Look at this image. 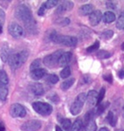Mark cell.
Masks as SVG:
<instances>
[{
	"label": "cell",
	"mask_w": 124,
	"mask_h": 131,
	"mask_svg": "<svg viewBox=\"0 0 124 131\" xmlns=\"http://www.w3.org/2000/svg\"><path fill=\"white\" fill-rule=\"evenodd\" d=\"M59 77L56 74H50L47 76V81L51 84H56L57 82H59Z\"/></svg>",
	"instance_id": "d590c367"
},
{
	"label": "cell",
	"mask_w": 124,
	"mask_h": 131,
	"mask_svg": "<svg viewBox=\"0 0 124 131\" xmlns=\"http://www.w3.org/2000/svg\"><path fill=\"white\" fill-rule=\"evenodd\" d=\"M46 7H45V5H41V7L39 8V10H38V15L39 16H43L44 14H45V12H46Z\"/></svg>",
	"instance_id": "b9f144b4"
},
{
	"label": "cell",
	"mask_w": 124,
	"mask_h": 131,
	"mask_svg": "<svg viewBox=\"0 0 124 131\" xmlns=\"http://www.w3.org/2000/svg\"><path fill=\"white\" fill-rule=\"evenodd\" d=\"M8 31H9L10 36H12L13 38H16V39H19V38H21L24 35V30H23V28L18 23L15 22H12L9 25V26H8Z\"/></svg>",
	"instance_id": "9c48e42d"
},
{
	"label": "cell",
	"mask_w": 124,
	"mask_h": 131,
	"mask_svg": "<svg viewBox=\"0 0 124 131\" xmlns=\"http://www.w3.org/2000/svg\"><path fill=\"white\" fill-rule=\"evenodd\" d=\"M74 81H75V80L73 79V78H71V79H68V80H66V81H65L64 82H62V84H61L62 90L66 91L67 89H69V88L73 85Z\"/></svg>",
	"instance_id": "7402d4cb"
},
{
	"label": "cell",
	"mask_w": 124,
	"mask_h": 131,
	"mask_svg": "<svg viewBox=\"0 0 124 131\" xmlns=\"http://www.w3.org/2000/svg\"><path fill=\"white\" fill-rule=\"evenodd\" d=\"M99 131H109V129H108V128H106V127H103V128H100V129H99Z\"/></svg>",
	"instance_id": "7dc6e473"
},
{
	"label": "cell",
	"mask_w": 124,
	"mask_h": 131,
	"mask_svg": "<svg viewBox=\"0 0 124 131\" xmlns=\"http://www.w3.org/2000/svg\"><path fill=\"white\" fill-rule=\"evenodd\" d=\"M71 75V69L69 67H66L62 69V71L60 72V77L62 79H66V78L69 77Z\"/></svg>",
	"instance_id": "d6a6232c"
},
{
	"label": "cell",
	"mask_w": 124,
	"mask_h": 131,
	"mask_svg": "<svg viewBox=\"0 0 124 131\" xmlns=\"http://www.w3.org/2000/svg\"><path fill=\"white\" fill-rule=\"evenodd\" d=\"M103 79L105 80V81H107L108 82H109V83H112L113 81V77L111 74H108V75H104L103 76Z\"/></svg>",
	"instance_id": "7bdbcfd3"
},
{
	"label": "cell",
	"mask_w": 124,
	"mask_h": 131,
	"mask_svg": "<svg viewBox=\"0 0 124 131\" xmlns=\"http://www.w3.org/2000/svg\"><path fill=\"white\" fill-rule=\"evenodd\" d=\"M41 126V122L38 121V120H31V121L24 122L21 125L20 129L22 131H38L40 129Z\"/></svg>",
	"instance_id": "ba28073f"
},
{
	"label": "cell",
	"mask_w": 124,
	"mask_h": 131,
	"mask_svg": "<svg viewBox=\"0 0 124 131\" xmlns=\"http://www.w3.org/2000/svg\"><path fill=\"white\" fill-rule=\"evenodd\" d=\"M96 129H97V125L94 120H92L85 125V131H96Z\"/></svg>",
	"instance_id": "484cf974"
},
{
	"label": "cell",
	"mask_w": 124,
	"mask_h": 131,
	"mask_svg": "<svg viewBox=\"0 0 124 131\" xmlns=\"http://www.w3.org/2000/svg\"><path fill=\"white\" fill-rule=\"evenodd\" d=\"M121 47H122V50H124V43L122 44V46H121Z\"/></svg>",
	"instance_id": "f907efd6"
},
{
	"label": "cell",
	"mask_w": 124,
	"mask_h": 131,
	"mask_svg": "<svg viewBox=\"0 0 124 131\" xmlns=\"http://www.w3.org/2000/svg\"><path fill=\"white\" fill-rule=\"evenodd\" d=\"M58 4L59 1H57V0H48V1H47L44 4V5H45L46 9H52V8L57 6Z\"/></svg>",
	"instance_id": "4dcf8cb0"
},
{
	"label": "cell",
	"mask_w": 124,
	"mask_h": 131,
	"mask_svg": "<svg viewBox=\"0 0 124 131\" xmlns=\"http://www.w3.org/2000/svg\"><path fill=\"white\" fill-rule=\"evenodd\" d=\"M119 77L121 79H124V70H121L119 72Z\"/></svg>",
	"instance_id": "f6af8a7d"
},
{
	"label": "cell",
	"mask_w": 124,
	"mask_h": 131,
	"mask_svg": "<svg viewBox=\"0 0 124 131\" xmlns=\"http://www.w3.org/2000/svg\"><path fill=\"white\" fill-rule=\"evenodd\" d=\"M0 84L7 86L9 84V78L5 70H0Z\"/></svg>",
	"instance_id": "ffe728a7"
},
{
	"label": "cell",
	"mask_w": 124,
	"mask_h": 131,
	"mask_svg": "<svg viewBox=\"0 0 124 131\" xmlns=\"http://www.w3.org/2000/svg\"><path fill=\"white\" fill-rule=\"evenodd\" d=\"M10 3V1H0V5H2V6L5 8H7V5Z\"/></svg>",
	"instance_id": "ee69618b"
},
{
	"label": "cell",
	"mask_w": 124,
	"mask_h": 131,
	"mask_svg": "<svg viewBox=\"0 0 124 131\" xmlns=\"http://www.w3.org/2000/svg\"><path fill=\"white\" fill-rule=\"evenodd\" d=\"M108 103H106V105L102 104V103H100V104H98L95 111H94V114H95L96 115H100L104 112L105 109H106V107L108 106Z\"/></svg>",
	"instance_id": "f546056e"
},
{
	"label": "cell",
	"mask_w": 124,
	"mask_h": 131,
	"mask_svg": "<svg viewBox=\"0 0 124 131\" xmlns=\"http://www.w3.org/2000/svg\"><path fill=\"white\" fill-rule=\"evenodd\" d=\"M28 56L29 53L26 50H23L19 52H17V53H13L10 55L9 60H8V64H9L10 68L16 70L25 64V62L28 59Z\"/></svg>",
	"instance_id": "6da1fadb"
},
{
	"label": "cell",
	"mask_w": 124,
	"mask_h": 131,
	"mask_svg": "<svg viewBox=\"0 0 124 131\" xmlns=\"http://www.w3.org/2000/svg\"><path fill=\"white\" fill-rule=\"evenodd\" d=\"M2 32H3V27L0 26V34H1Z\"/></svg>",
	"instance_id": "681fc988"
},
{
	"label": "cell",
	"mask_w": 124,
	"mask_h": 131,
	"mask_svg": "<svg viewBox=\"0 0 124 131\" xmlns=\"http://www.w3.org/2000/svg\"><path fill=\"white\" fill-rule=\"evenodd\" d=\"M63 53H64V52H63L62 50H58V51H56L55 52H53V53L46 56L43 60L44 64L49 67H53V66L59 61V60H60V58L61 57Z\"/></svg>",
	"instance_id": "8992f818"
},
{
	"label": "cell",
	"mask_w": 124,
	"mask_h": 131,
	"mask_svg": "<svg viewBox=\"0 0 124 131\" xmlns=\"http://www.w3.org/2000/svg\"><path fill=\"white\" fill-rule=\"evenodd\" d=\"M5 127L4 125V123L0 122V131H5Z\"/></svg>",
	"instance_id": "bcb514c9"
},
{
	"label": "cell",
	"mask_w": 124,
	"mask_h": 131,
	"mask_svg": "<svg viewBox=\"0 0 124 131\" xmlns=\"http://www.w3.org/2000/svg\"><path fill=\"white\" fill-rule=\"evenodd\" d=\"M15 17L18 19L23 21L25 24L33 19L30 8L26 5H20L17 6L15 9Z\"/></svg>",
	"instance_id": "3957f363"
},
{
	"label": "cell",
	"mask_w": 124,
	"mask_h": 131,
	"mask_svg": "<svg viewBox=\"0 0 124 131\" xmlns=\"http://www.w3.org/2000/svg\"><path fill=\"white\" fill-rule=\"evenodd\" d=\"M29 90L31 94H33L36 96H41L45 93L44 86L40 83H31L29 85Z\"/></svg>",
	"instance_id": "8fae6325"
},
{
	"label": "cell",
	"mask_w": 124,
	"mask_h": 131,
	"mask_svg": "<svg viewBox=\"0 0 124 131\" xmlns=\"http://www.w3.org/2000/svg\"><path fill=\"white\" fill-rule=\"evenodd\" d=\"M102 19L104 23L110 24V23L114 22L115 20V15L114 12H106L103 15H102Z\"/></svg>",
	"instance_id": "ac0fdd59"
},
{
	"label": "cell",
	"mask_w": 124,
	"mask_h": 131,
	"mask_svg": "<svg viewBox=\"0 0 124 131\" xmlns=\"http://www.w3.org/2000/svg\"><path fill=\"white\" fill-rule=\"evenodd\" d=\"M116 28L119 29V30L124 29V12H121L118 19L116 20Z\"/></svg>",
	"instance_id": "d4e9b609"
},
{
	"label": "cell",
	"mask_w": 124,
	"mask_h": 131,
	"mask_svg": "<svg viewBox=\"0 0 124 131\" xmlns=\"http://www.w3.org/2000/svg\"><path fill=\"white\" fill-rule=\"evenodd\" d=\"M60 123L62 125V128L65 130H69L70 128H72V122L69 119L66 118H63L62 120H60Z\"/></svg>",
	"instance_id": "4316f807"
},
{
	"label": "cell",
	"mask_w": 124,
	"mask_h": 131,
	"mask_svg": "<svg viewBox=\"0 0 124 131\" xmlns=\"http://www.w3.org/2000/svg\"><path fill=\"white\" fill-rule=\"evenodd\" d=\"M72 56H73V54L71 52H64L58 61L59 65H60V67H67V65L69 64V62L72 60Z\"/></svg>",
	"instance_id": "5bb4252c"
},
{
	"label": "cell",
	"mask_w": 124,
	"mask_h": 131,
	"mask_svg": "<svg viewBox=\"0 0 124 131\" xmlns=\"http://www.w3.org/2000/svg\"><path fill=\"white\" fill-rule=\"evenodd\" d=\"M86 101H87V94L85 93H81L80 94H78V96L70 107V111L73 115H77L81 113Z\"/></svg>",
	"instance_id": "277c9868"
},
{
	"label": "cell",
	"mask_w": 124,
	"mask_h": 131,
	"mask_svg": "<svg viewBox=\"0 0 124 131\" xmlns=\"http://www.w3.org/2000/svg\"><path fill=\"white\" fill-rule=\"evenodd\" d=\"M94 12V6L92 5H81V8L79 9V13L81 16H87V15H91Z\"/></svg>",
	"instance_id": "e0dca14e"
},
{
	"label": "cell",
	"mask_w": 124,
	"mask_h": 131,
	"mask_svg": "<svg viewBox=\"0 0 124 131\" xmlns=\"http://www.w3.org/2000/svg\"><path fill=\"white\" fill-rule=\"evenodd\" d=\"M48 98H49L50 100L54 103H58L59 101H60V98H59V96L56 94H52L51 95L48 97Z\"/></svg>",
	"instance_id": "ab89813d"
},
{
	"label": "cell",
	"mask_w": 124,
	"mask_h": 131,
	"mask_svg": "<svg viewBox=\"0 0 124 131\" xmlns=\"http://www.w3.org/2000/svg\"><path fill=\"white\" fill-rule=\"evenodd\" d=\"M94 110H89L87 114L85 115V117H84V121H83V125L84 124H87V122H89L90 121L94 120Z\"/></svg>",
	"instance_id": "83f0119b"
},
{
	"label": "cell",
	"mask_w": 124,
	"mask_h": 131,
	"mask_svg": "<svg viewBox=\"0 0 124 131\" xmlns=\"http://www.w3.org/2000/svg\"><path fill=\"white\" fill-rule=\"evenodd\" d=\"M40 65H41V60L37 59V60H34L31 62V64L30 66V69H31V71H34L36 69H39L40 68Z\"/></svg>",
	"instance_id": "1f68e13d"
},
{
	"label": "cell",
	"mask_w": 124,
	"mask_h": 131,
	"mask_svg": "<svg viewBox=\"0 0 124 131\" xmlns=\"http://www.w3.org/2000/svg\"><path fill=\"white\" fill-rule=\"evenodd\" d=\"M70 23V19L67 18H61V19H58L57 21V24L60 25H67Z\"/></svg>",
	"instance_id": "74e56055"
},
{
	"label": "cell",
	"mask_w": 124,
	"mask_h": 131,
	"mask_svg": "<svg viewBox=\"0 0 124 131\" xmlns=\"http://www.w3.org/2000/svg\"><path fill=\"white\" fill-rule=\"evenodd\" d=\"M113 35H114V31L112 30H107L102 33V38L104 39H110L113 37Z\"/></svg>",
	"instance_id": "e575fe53"
},
{
	"label": "cell",
	"mask_w": 124,
	"mask_h": 131,
	"mask_svg": "<svg viewBox=\"0 0 124 131\" xmlns=\"http://www.w3.org/2000/svg\"><path fill=\"white\" fill-rule=\"evenodd\" d=\"M82 127H83V122L81 120L78 119L72 125V131H81Z\"/></svg>",
	"instance_id": "f1b7e54d"
},
{
	"label": "cell",
	"mask_w": 124,
	"mask_h": 131,
	"mask_svg": "<svg viewBox=\"0 0 124 131\" xmlns=\"http://www.w3.org/2000/svg\"><path fill=\"white\" fill-rule=\"evenodd\" d=\"M116 4L115 3V2L113 1H108L107 2V7L108 8V9H111V10H115L116 9Z\"/></svg>",
	"instance_id": "60d3db41"
},
{
	"label": "cell",
	"mask_w": 124,
	"mask_h": 131,
	"mask_svg": "<svg viewBox=\"0 0 124 131\" xmlns=\"http://www.w3.org/2000/svg\"><path fill=\"white\" fill-rule=\"evenodd\" d=\"M99 47H100V42L98 40H96L93 45L90 46L89 47H87V52H95V51H97L99 49Z\"/></svg>",
	"instance_id": "836d02e7"
},
{
	"label": "cell",
	"mask_w": 124,
	"mask_h": 131,
	"mask_svg": "<svg viewBox=\"0 0 124 131\" xmlns=\"http://www.w3.org/2000/svg\"><path fill=\"white\" fill-rule=\"evenodd\" d=\"M98 100V94L95 90H90L87 94V101L89 106L94 107L97 104Z\"/></svg>",
	"instance_id": "9a60e30c"
},
{
	"label": "cell",
	"mask_w": 124,
	"mask_h": 131,
	"mask_svg": "<svg viewBox=\"0 0 124 131\" xmlns=\"http://www.w3.org/2000/svg\"><path fill=\"white\" fill-rule=\"evenodd\" d=\"M25 25H26V30L28 31H30V32H31V33L35 32V30L37 29V24H36V22H35L34 19L31 20L30 22L25 24Z\"/></svg>",
	"instance_id": "44dd1931"
},
{
	"label": "cell",
	"mask_w": 124,
	"mask_h": 131,
	"mask_svg": "<svg viewBox=\"0 0 124 131\" xmlns=\"http://www.w3.org/2000/svg\"><path fill=\"white\" fill-rule=\"evenodd\" d=\"M46 74H47V70L44 68H39L31 72V77L34 81H39L44 76H46Z\"/></svg>",
	"instance_id": "2e32d148"
},
{
	"label": "cell",
	"mask_w": 124,
	"mask_h": 131,
	"mask_svg": "<svg viewBox=\"0 0 124 131\" xmlns=\"http://www.w3.org/2000/svg\"><path fill=\"white\" fill-rule=\"evenodd\" d=\"M8 88L7 86L0 84V100L5 101L8 96Z\"/></svg>",
	"instance_id": "d6986e66"
},
{
	"label": "cell",
	"mask_w": 124,
	"mask_h": 131,
	"mask_svg": "<svg viewBox=\"0 0 124 131\" xmlns=\"http://www.w3.org/2000/svg\"><path fill=\"white\" fill-rule=\"evenodd\" d=\"M73 8V3L72 1H63L58 6L56 12L57 13H64L66 12L71 10Z\"/></svg>",
	"instance_id": "7c38bea8"
},
{
	"label": "cell",
	"mask_w": 124,
	"mask_h": 131,
	"mask_svg": "<svg viewBox=\"0 0 124 131\" xmlns=\"http://www.w3.org/2000/svg\"><path fill=\"white\" fill-rule=\"evenodd\" d=\"M56 131H62V128H60L59 126H56Z\"/></svg>",
	"instance_id": "c3c4849f"
},
{
	"label": "cell",
	"mask_w": 124,
	"mask_h": 131,
	"mask_svg": "<svg viewBox=\"0 0 124 131\" xmlns=\"http://www.w3.org/2000/svg\"><path fill=\"white\" fill-rule=\"evenodd\" d=\"M117 131H124V129H119V130H117Z\"/></svg>",
	"instance_id": "f5cc1de1"
},
{
	"label": "cell",
	"mask_w": 124,
	"mask_h": 131,
	"mask_svg": "<svg viewBox=\"0 0 124 131\" xmlns=\"http://www.w3.org/2000/svg\"><path fill=\"white\" fill-rule=\"evenodd\" d=\"M50 39L56 44H61L66 46H75L78 42V39L73 36L60 35L56 32H53L50 35Z\"/></svg>",
	"instance_id": "7a4b0ae2"
},
{
	"label": "cell",
	"mask_w": 124,
	"mask_h": 131,
	"mask_svg": "<svg viewBox=\"0 0 124 131\" xmlns=\"http://www.w3.org/2000/svg\"><path fill=\"white\" fill-rule=\"evenodd\" d=\"M12 50L7 43L4 44L0 48V58L3 62H7L9 58L12 55Z\"/></svg>",
	"instance_id": "30bf717a"
},
{
	"label": "cell",
	"mask_w": 124,
	"mask_h": 131,
	"mask_svg": "<svg viewBox=\"0 0 124 131\" xmlns=\"http://www.w3.org/2000/svg\"><path fill=\"white\" fill-rule=\"evenodd\" d=\"M108 121L109 122V124H110L112 127H115L116 125V122H117V118L115 115L114 114V112L112 111H109L108 114Z\"/></svg>",
	"instance_id": "603a6c76"
},
{
	"label": "cell",
	"mask_w": 124,
	"mask_h": 131,
	"mask_svg": "<svg viewBox=\"0 0 124 131\" xmlns=\"http://www.w3.org/2000/svg\"><path fill=\"white\" fill-rule=\"evenodd\" d=\"M10 115L14 118H22L26 115V110L24 106L15 103L10 107Z\"/></svg>",
	"instance_id": "52a82bcc"
},
{
	"label": "cell",
	"mask_w": 124,
	"mask_h": 131,
	"mask_svg": "<svg viewBox=\"0 0 124 131\" xmlns=\"http://www.w3.org/2000/svg\"><path fill=\"white\" fill-rule=\"evenodd\" d=\"M5 20V13L4 12V10H2L0 8V26H2L4 25Z\"/></svg>",
	"instance_id": "f35d334b"
},
{
	"label": "cell",
	"mask_w": 124,
	"mask_h": 131,
	"mask_svg": "<svg viewBox=\"0 0 124 131\" xmlns=\"http://www.w3.org/2000/svg\"><path fill=\"white\" fill-rule=\"evenodd\" d=\"M105 93H106V91H105V88H102V89H100V93H99V94H98L97 105H98V104H100V102H102V101H103L104 96H105Z\"/></svg>",
	"instance_id": "8d00e7d4"
},
{
	"label": "cell",
	"mask_w": 124,
	"mask_h": 131,
	"mask_svg": "<svg viewBox=\"0 0 124 131\" xmlns=\"http://www.w3.org/2000/svg\"><path fill=\"white\" fill-rule=\"evenodd\" d=\"M96 57L98 59H100V60H105V59H108L111 57V53L108 51H105V50H100L97 52L96 53Z\"/></svg>",
	"instance_id": "cb8c5ba5"
},
{
	"label": "cell",
	"mask_w": 124,
	"mask_h": 131,
	"mask_svg": "<svg viewBox=\"0 0 124 131\" xmlns=\"http://www.w3.org/2000/svg\"><path fill=\"white\" fill-rule=\"evenodd\" d=\"M122 111H123V116H124V106H123V108H122Z\"/></svg>",
	"instance_id": "816d5d0a"
},
{
	"label": "cell",
	"mask_w": 124,
	"mask_h": 131,
	"mask_svg": "<svg viewBox=\"0 0 124 131\" xmlns=\"http://www.w3.org/2000/svg\"><path fill=\"white\" fill-rule=\"evenodd\" d=\"M32 108L38 114L41 115H49L52 112V107L48 103L42 102V101H36L32 103Z\"/></svg>",
	"instance_id": "5b68a950"
},
{
	"label": "cell",
	"mask_w": 124,
	"mask_h": 131,
	"mask_svg": "<svg viewBox=\"0 0 124 131\" xmlns=\"http://www.w3.org/2000/svg\"><path fill=\"white\" fill-rule=\"evenodd\" d=\"M102 18V14L100 10H94V12L89 16V23L91 25L95 26L100 22Z\"/></svg>",
	"instance_id": "4fadbf2b"
}]
</instances>
